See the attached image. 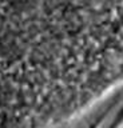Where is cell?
Instances as JSON below:
<instances>
[{
    "mask_svg": "<svg viewBox=\"0 0 123 128\" xmlns=\"http://www.w3.org/2000/svg\"><path fill=\"white\" fill-rule=\"evenodd\" d=\"M122 36L123 0H0V128H50Z\"/></svg>",
    "mask_w": 123,
    "mask_h": 128,
    "instance_id": "6da1fadb",
    "label": "cell"
}]
</instances>
